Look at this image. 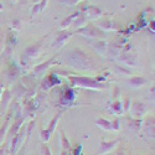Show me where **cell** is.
I'll return each mask as SVG.
<instances>
[{
    "label": "cell",
    "instance_id": "cell-1",
    "mask_svg": "<svg viewBox=\"0 0 155 155\" xmlns=\"http://www.w3.org/2000/svg\"><path fill=\"white\" fill-rule=\"evenodd\" d=\"M68 63L78 70H91L94 64L92 58L80 48H74L68 54Z\"/></svg>",
    "mask_w": 155,
    "mask_h": 155
},
{
    "label": "cell",
    "instance_id": "cell-2",
    "mask_svg": "<svg viewBox=\"0 0 155 155\" xmlns=\"http://www.w3.org/2000/svg\"><path fill=\"white\" fill-rule=\"evenodd\" d=\"M70 81L72 86L77 87H83V88H89V89H106L107 84L102 83L97 80L89 78V77H83V76H70Z\"/></svg>",
    "mask_w": 155,
    "mask_h": 155
},
{
    "label": "cell",
    "instance_id": "cell-3",
    "mask_svg": "<svg viewBox=\"0 0 155 155\" xmlns=\"http://www.w3.org/2000/svg\"><path fill=\"white\" fill-rule=\"evenodd\" d=\"M74 32L83 35L86 37H91V38H98L103 36L102 30H99L97 26H93V25H87V26H83V28H78Z\"/></svg>",
    "mask_w": 155,
    "mask_h": 155
},
{
    "label": "cell",
    "instance_id": "cell-4",
    "mask_svg": "<svg viewBox=\"0 0 155 155\" xmlns=\"http://www.w3.org/2000/svg\"><path fill=\"white\" fill-rule=\"evenodd\" d=\"M60 113H57L55 117L51 119V122H50V124H48V127L46 128V129H42V130L40 132V135H41V139H42V141L44 143H47V141L51 139V135H52V133H54V130L56 129V125H57V123H58V119H60Z\"/></svg>",
    "mask_w": 155,
    "mask_h": 155
},
{
    "label": "cell",
    "instance_id": "cell-5",
    "mask_svg": "<svg viewBox=\"0 0 155 155\" xmlns=\"http://www.w3.org/2000/svg\"><path fill=\"white\" fill-rule=\"evenodd\" d=\"M130 110H132V114H133L134 118L141 119V117H143V115L145 114L147 108H145V106H144V103H141V102H139V101H135V102L132 103Z\"/></svg>",
    "mask_w": 155,
    "mask_h": 155
},
{
    "label": "cell",
    "instance_id": "cell-6",
    "mask_svg": "<svg viewBox=\"0 0 155 155\" xmlns=\"http://www.w3.org/2000/svg\"><path fill=\"white\" fill-rule=\"evenodd\" d=\"M119 140H109V141H102L101 143V147H99V150H98V154L102 155V154H107V153H110L115 147L118 145Z\"/></svg>",
    "mask_w": 155,
    "mask_h": 155
},
{
    "label": "cell",
    "instance_id": "cell-7",
    "mask_svg": "<svg viewBox=\"0 0 155 155\" xmlns=\"http://www.w3.org/2000/svg\"><path fill=\"white\" fill-rule=\"evenodd\" d=\"M40 52H41V47H40V45H38V44H35V45H30V46H28L26 48H25L22 56L30 60V58H35V57H37L38 55H40Z\"/></svg>",
    "mask_w": 155,
    "mask_h": 155
},
{
    "label": "cell",
    "instance_id": "cell-8",
    "mask_svg": "<svg viewBox=\"0 0 155 155\" xmlns=\"http://www.w3.org/2000/svg\"><path fill=\"white\" fill-rule=\"evenodd\" d=\"M73 35V31H70V30H62L57 34L56 36V40H55V45L57 47H60L62 44H64V41L68 40V38Z\"/></svg>",
    "mask_w": 155,
    "mask_h": 155
},
{
    "label": "cell",
    "instance_id": "cell-9",
    "mask_svg": "<svg viewBox=\"0 0 155 155\" xmlns=\"http://www.w3.org/2000/svg\"><path fill=\"white\" fill-rule=\"evenodd\" d=\"M15 45H16V34L10 32L8 35V38H6V48H5V55L6 56H9L12 51H14Z\"/></svg>",
    "mask_w": 155,
    "mask_h": 155
},
{
    "label": "cell",
    "instance_id": "cell-10",
    "mask_svg": "<svg viewBox=\"0 0 155 155\" xmlns=\"http://www.w3.org/2000/svg\"><path fill=\"white\" fill-rule=\"evenodd\" d=\"M24 123V118H21V117H18L16 119H15V122H14V124H12L11 127H10V129H8V133H6V135H9V137H15L18 133H19V130L21 129V124Z\"/></svg>",
    "mask_w": 155,
    "mask_h": 155
},
{
    "label": "cell",
    "instance_id": "cell-11",
    "mask_svg": "<svg viewBox=\"0 0 155 155\" xmlns=\"http://www.w3.org/2000/svg\"><path fill=\"white\" fill-rule=\"evenodd\" d=\"M58 83H60V80L57 78V76L54 74V73H50L48 76H46V78L42 82V88L44 89H48V88H51L52 86L58 84Z\"/></svg>",
    "mask_w": 155,
    "mask_h": 155
},
{
    "label": "cell",
    "instance_id": "cell-12",
    "mask_svg": "<svg viewBox=\"0 0 155 155\" xmlns=\"http://www.w3.org/2000/svg\"><path fill=\"white\" fill-rule=\"evenodd\" d=\"M54 63H56V60H55V58H50V60L45 61L44 63H40L38 66H36L32 72H34L35 74H41V73H44V72L51 66V64H54Z\"/></svg>",
    "mask_w": 155,
    "mask_h": 155
},
{
    "label": "cell",
    "instance_id": "cell-13",
    "mask_svg": "<svg viewBox=\"0 0 155 155\" xmlns=\"http://www.w3.org/2000/svg\"><path fill=\"white\" fill-rule=\"evenodd\" d=\"M81 14V11H76L74 14H71V15H68L67 18H64L62 21H61V28L63 29V30H66L68 26H71V24L73 22V20L76 19V18H78V15Z\"/></svg>",
    "mask_w": 155,
    "mask_h": 155
},
{
    "label": "cell",
    "instance_id": "cell-14",
    "mask_svg": "<svg viewBox=\"0 0 155 155\" xmlns=\"http://www.w3.org/2000/svg\"><path fill=\"white\" fill-rule=\"evenodd\" d=\"M86 12H87L88 16L91 18L92 20H96V19H98L102 15V9L98 8V6H88L86 9Z\"/></svg>",
    "mask_w": 155,
    "mask_h": 155
},
{
    "label": "cell",
    "instance_id": "cell-15",
    "mask_svg": "<svg viewBox=\"0 0 155 155\" xmlns=\"http://www.w3.org/2000/svg\"><path fill=\"white\" fill-rule=\"evenodd\" d=\"M61 141H62V153H61V155H67L70 149H71V143H70V140L67 139L66 134H64L63 132L61 133Z\"/></svg>",
    "mask_w": 155,
    "mask_h": 155
},
{
    "label": "cell",
    "instance_id": "cell-16",
    "mask_svg": "<svg viewBox=\"0 0 155 155\" xmlns=\"http://www.w3.org/2000/svg\"><path fill=\"white\" fill-rule=\"evenodd\" d=\"M145 82H147V80L143 78V77H139V76H135V77H133V78H130L128 81V83L130 84V87H134V88L141 87Z\"/></svg>",
    "mask_w": 155,
    "mask_h": 155
},
{
    "label": "cell",
    "instance_id": "cell-17",
    "mask_svg": "<svg viewBox=\"0 0 155 155\" xmlns=\"http://www.w3.org/2000/svg\"><path fill=\"white\" fill-rule=\"evenodd\" d=\"M96 125H98L101 129H103V130H112V122H109L107 119L98 118L96 120Z\"/></svg>",
    "mask_w": 155,
    "mask_h": 155
},
{
    "label": "cell",
    "instance_id": "cell-18",
    "mask_svg": "<svg viewBox=\"0 0 155 155\" xmlns=\"http://www.w3.org/2000/svg\"><path fill=\"white\" fill-rule=\"evenodd\" d=\"M141 124H143V120L141 119H137V118H129L128 119V125L130 129H133V130L138 132L139 129L141 128Z\"/></svg>",
    "mask_w": 155,
    "mask_h": 155
},
{
    "label": "cell",
    "instance_id": "cell-19",
    "mask_svg": "<svg viewBox=\"0 0 155 155\" xmlns=\"http://www.w3.org/2000/svg\"><path fill=\"white\" fill-rule=\"evenodd\" d=\"M47 2L48 0H41L40 3H37L34 5V8L31 9V14H38V12H42L47 5Z\"/></svg>",
    "mask_w": 155,
    "mask_h": 155
},
{
    "label": "cell",
    "instance_id": "cell-20",
    "mask_svg": "<svg viewBox=\"0 0 155 155\" xmlns=\"http://www.w3.org/2000/svg\"><path fill=\"white\" fill-rule=\"evenodd\" d=\"M8 129H9V118H6L4 125L0 128V144L4 141L5 137H6V133H8Z\"/></svg>",
    "mask_w": 155,
    "mask_h": 155
},
{
    "label": "cell",
    "instance_id": "cell-21",
    "mask_svg": "<svg viewBox=\"0 0 155 155\" xmlns=\"http://www.w3.org/2000/svg\"><path fill=\"white\" fill-rule=\"evenodd\" d=\"M9 76H10V78L11 80H14L16 78V77L19 76V68L16 67V64L15 63H11L10 66H9V71H8Z\"/></svg>",
    "mask_w": 155,
    "mask_h": 155
},
{
    "label": "cell",
    "instance_id": "cell-22",
    "mask_svg": "<svg viewBox=\"0 0 155 155\" xmlns=\"http://www.w3.org/2000/svg\"><path fill=\"white\" fill-rule=\"evenodd\" d=\"M99 26L103 29V30H106V31H110V30H117V28H114V25L112 21L109 20H104V21H102Z\"/></svg>",
    "mask_w": 155,
    "mask_h": 155
},
{
    "label": "cell",
    "instance_id": "cell-23",
    "mask_svg": "<svg viewBox=\"0 0 155 155\" xmlns=\"http://www.w3.org/2000/svg\"><path fill=\"white\" fill-rule=\"evenodd\" d=\"M0 99H2V102H3V106L6 107L9 101L11 99V93H10L9 89H5L4 92H2V97H0Z\"/></svg>",
    "mask_w": 155,
    "mask_h": 155
},
{
    "label": "cell",
    "instance_id": "cell-24",
    "mask_svg": "<svg viewBox=\"0 0 155 155\" xmlns=\"http://www.w3.org/2000/svg\"><path fill=\"white\" fill-rule=\"evenodd\" d=\"M63 101H68V102H72L73 99H74V93H73V91L72 89H66V91L63 92Z\"/></svg>",
    "mask_w": 155,
    "mask_h": 155
},
{
    "label": "cell",
    "instance_id": "cell-25",
    "mask_svg": "<svg viewBox=\"0 0 155 155\" xmlns=\"http://www.w3.org/2000/svg\"><path fill=\"white\" fill-rule=\"evenodd\" d=\"M112 108H113V110H114L115 113H122V112H123V106H122V103H120L119 101H115V102L113 103Z\"/></svg>",
    "mask_w": 155,
    "mask_h": 155
},
{
    "label": "cell",
    "instance_id": "cell-26",
    "mask_svg": "<svg viewBox=\"0 0 155 155\" xmlns=\"http://www.w3.org/2000/svg\"><path fill=\"white\" fill-rule=\"evenodd\" d=\"M84 21H86V19L83 18V15H82V16H78V18H76V19L73 20V26L80 28L82 24H84Z\"/></svg>",
    "mask_w": 155,
    "mask_h": 155
},
{
    "label": "cell",
    "instance_id": "cell-27",
    "mask_svg": "<svg viewBox=\"0 0 155 155\" xmlns=\"http://www.w3.org/2000/svg\"><path fill=\"white\" fill-rule=\"evenodd\" d=\"M120 120L119 118H115L113 122H112V130H115V132H118L119 129H120Z\"/></svg>",
    "mask_w": 155,
    "mask_h": 155
},
{
    "label": "cell",
    "instance_id": "cell-28",
    "mask_svg": "<svg viewBox=\"0 0 155 155\" xmlns=\"http://www.w3.org/2000/svg\"><path fill=\"white\" fill-rule=\"evenodd\" d=\"M60 3H62V4H66V5H68V6H73V5H76L77 3H80L81 0H58Z\"/></svg>",
    "mask_w": 155,
    "mask_h": 155
},
{
    "label": "cell",
    "instance_id": "cell-29",
    "mask_svg": "<svg viewBox=\"0 0 155 155\" xmlns=\"http://www.w3.org/2000/svg\"><path fill=\"white\" fill-rule=\"evenodd\" d=\"M40 149H41V155H51V150L46 144H42Z\"/></svg>",
    "mask_w": 155,
    "mask_h": 155
},
{
    "label": "cell",
    "instance_id": "cell-30",
    "mask_svg": "<svg viewBox=\"0 0 155 155\" xmlns=\"http://www.w3.org/2000/svg\"><path fill=\"white\" fill-rule=\"evenodd\" d=\"M12 29H15V30H20V29H21V20L15 19L14 21H12Z\"/></svg>",
    "mask_w": 155,
    "mask_h": 155
},
{
    "label": "cell",
    "instance_id": "cell-31",
    "mask_svg": "<svg viewBox=\"0 0 155 155\" xmlns=\"http://www.w3.org/2000/svg\"><path fill=\"white\" fill-rule=\"evenodd\" d=\"M129 103H130V99L128 97L124 99V107H123V110H128L129 109Z\"/></svg>",
    "mask_w": 155,
    "mask_h": 155
},
{
    "label": "cell",
    "instance_id": "cell-32",
    "mask_svg": "<svg viewBox=\"0 0 155 155\" xmlns=\"http://www.w3.org/2000/svg\"><path fill=\"white\" fill-rule=\"evenodd\" d=\"M9 153V148L8 147H2L0 148V155H8Z\"/></svg>",
    "mask_w": 155,
    "mask_h": 155
},
{
    "label": "cell",
    "instance_id": "cell-33",
    "mask_svg": "<svg viewBox=\"0 0 155 155\" xmlns=\"http://www.w3.org/2000/svg\"><path fill=\"white\" fill-rule=\"evenodd\" d=\"M81 149H82V148H81V145H78L76 150H73V154H74V155H78V154L81 153Z\"/></svg>",
    "mask_w": 155,
    "mask_h": 155
},
{
    "label": "cell",
    "instance_id": "cell-34",
    "mask_svg": "<svg viewBox=\"0 0 155 155\" xmlns=\"http://www.w3.org/2000/svg\"><path fill=\"white\" fill-rule=\"evenodd\" d=\"M117 68H118V70H119V71H120V72H123V73H129V71H127V70H124V68H120V67H119V66H118V67H117Z\"/></svg>",
    "mask_w": 155,
    "mask_h": 155
},
{
    "label": "cell",
    "instance_id": "cell-35",
    "mask_svg": "<svg viewBox=\"0 0 155 155\" xmlns=\"http://www.w3.org/2000/svg\"><path fill=\"white\" fill-rule=\"evenodd\" d=\"M2 45H3V38L0 37V47H2Z\"/></svg>",
    "mask_w": 155,
    "mask_h": 155
},
{
    "label": "cell",
    "instance_id": "cell-36",
    "mask_svg": "<svg viewBox=\"0 0 155 155\" xmlns=\"http://www.w3.org/2000/svg\"><path fill=\"white\" fill-rule=\"evenodd\" d=\"M3 9H4V8H3V5H2V3H0V11H2Z\"/></svg>",
    "mask_w": 155,
    "mask_h": 155
},
{
    "label": "cell",
    "instance_id": "cell-37",
    "mask_svg": "<svg viewBox=\"0 0 155 155\" xmlns=\"http://www.w3.org/2000/svg\"><path fill=\"white\" fill-rule=\"evenodd\" d=\"M0 97H2V88H0Z\"/></svg>",
    "mask_w": 155,
    "mask_h": 155
},
{
    "label": "cell",
    "instance_id": "cell-38",
    "mask_svg": "<svg viewBox=\"0 0 155 155\" xmlns=\"http://www.w3.org/2000/svg\"><path fill=\"white\" fill-rule=\"evenodd\" d=\"M12 2H15V0H12Z\"/></svg>",
    "mask_w": 155,
    "mask_h": 155
}]
</instances>
